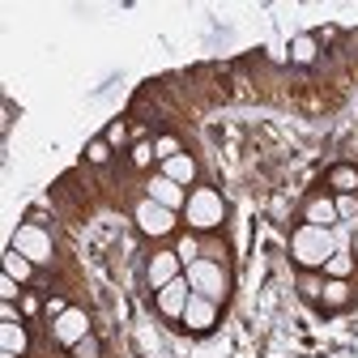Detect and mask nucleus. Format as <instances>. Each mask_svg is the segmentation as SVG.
Masks as SVG:
<instances>
[{"mask_svg": "<svg viewBox=\"0 0 358 358\" xmlns=\"http://www.w3.org/2000/svg\"><path fill=\"white\" fill-rule=\"evenodd\" d=\"M350 252H354V260H358V235H354V239H350Z\"/></svg>", "mask_w": 358, "mask_h": 358, "instance_id": "obj_30", "label": "nucleus"}, {"mask_svg": "<svg viewBox=\"0 0 358 358\" xmlns=\"http://www.w3.org/2000/svg\"><path fill=\"white\" fill-rule=\"evenodd\" d=\"M184 278H188L192 294H205V299H213V303L227 299V273H222L213 260H192V264L184 268Z\"/></svg>", "mask_w": 358, "mask_h": 358, "instance_id": "obj_3", "label": "nucleus"}, {"mask_svg": "<svg viewBox=\"0 0 358 358\" xmlns=\"http://www.w3.org/2000/svg\"><path fill=\"white\" fill-rule=\"evenodd\" d=\"M175 256H179V260H184V268H188L192 260H201V248H196V239H192V235H184V239H179V243H175Z\"/></svg>", "mask_w": 358, "mask_h": 358, "instance_id": "obj_19", "label": "nucleus"}, {"mask_svg": "<svg viewBox=\"0 0 358 358\" xmlns=\"http://www.w3.org/2000/svg\"><path fill=\"white\" fill-rule=\"evenodd\" d=\"M290 60L294 64H311V60H316V38H311V34H294L290 38Z\"/></svg>", "mask_w": 358, "mask_h": 358, "instance_id": "obj_16", "label": "nucleus"}, {"mask_svg": "<svg viewBox=\"0 0 358 358\" xmlns=\"http://www.w3.org/2000/svg\"><path fill=\"white\" fill-rule=\"evenodd\" d=\"M217 324V303L205 299V294H192L188 307H184V329L188 333H209Z\"/></svg>", "mask_w": 358, "mask_h": 358, "instance_id": "obj_9", "label": "nucleus"}, {"mask_svg": "<svg viewBox=\"0 0 358 358\" xmlns=\"http://www.w3.org/2000/svg\"><path fill=\"white\" fill-rule=\"evenodd\" d=\"M0 299H5V303H17V299H22V282H13V278L5 273V278H0Z\"/></svg>", "mask_w": 358, "mask_h": 358, "instance_id": "obj_22", "label": "nucleus"}, {"mask_svg": "<svg viewBox=\"0 0 358 358\" xmlns=\"http://www.w3.org/2000/svg\"><path fill=\"white\" fill-rule=\"evenodd\" d=\"M64 311H69V303H64V299H52V303H48V316H52V320H56V316H64Z\"/></svg>", "mask_w": 358, "mask_h": 358, "instance_id": "obj_27", "label": "nucleus"}, {"mask_svg": "<svg viewBox=\"0 0 358 358\" xmlns=\"http://www.w3.org/2000/svg\"><path fill=\"white\" fill-rule=\"evenodd\" d=\"M303 290H307V294H320L324 286H320V278H303Z\"/></svg>", "mask_w": 358, "mask_h": 358, "instance_id": "obj_29", "label": "nucleus"}, {"mask_svg": "<svg viewBox=\"0 0 358 358\" xmlns=\"http://www.w3.org/2000/svg\"><path fill=\"white\" fill-rule=\"evenodd\" d=\"M329 188L337 196H358V171L354 166H333L329 171Z\"/></svg>", "mask_w": 358, "mask_h": 358, "instance_id": "obj_13", "label": "nucleus"}, {"mask_svg": "<svg viewBox=\"0 0 358 358\" xmlns=\"http://www.w3.org/2000/svg\"><path fill=\"white\" fill-rule=\"evenodd\" d=\"M333 205H337V217L341 222H354L358 217V196H333Z\"/></svg>", "mask_w": 358, "mask_h": 358, "instance_id": "obj_20", "label": "nucleus"}, {"mask_svg": "<svg viewBox=\"0 0 358 358\" xmlns=\"http://www.w3.org/2000/svg\"><path fill=\"white\" fill-rule=\"evenodd\" d=\"M132 217H137V227H141L150 239H162V235H171V231H175V213H171V209H162V205H154L150 196L137 205V213H132Z\"/></svg>", "mask_w": 358, "mask_h": 358, "instance_id": "obj_6", "label": "nucleus"}, {"mask_svg": "<svg viewBox=\"0 0 358 358\" xmlns=\"http://www.w3.org/2000/svg\"><path fill=\"white\" fill-rule=\"evenodd\" d=\"M103 354V341L94 337V333H90V337H81L77 345H73V358H99Z\"/></svg>", "mask_w": 358, "mask_h": 358, "instance_id": "obj_18", "label": "nucleus"}, {"mask_svg": "<svg viewBox=\"0 0 358 358\" xmlns=\"http://www.w3.org/2000/svg\"><path fill=\"white\" fill-rule=\"evenodd\" d=\"M85 158L94 162V166H103V162L111 158V145H107V141H90V145H85Z\"/></svg>", "mask_w": 358, "mask_h": 358, "instance_id": "obj_21", "label": "nucleus"}, {"mask_svg": "<svg viewBox=\"0 0 358 358\" xmlns=\"http://www.w3.org/2000/svg\"><path fill=\"white\" fill-rule=\"evenodd\" d=\"M154 162V150L150 145H137V150H132V166H150Z\"/></svg>", "mask_w": 358, "mask_h": 358, "instance_id": "obj_24", "label": "nucleus"}, {"mask_svg": "<svg viewBox=\"0 0 358 358\" xmlns=\"http://www.w3.org/2000/svg\"><path fill=\"white\" fill-rule=\"evenodd\" d=\"M333 252H337V235H333V227H307V222H303V227L290 235V256H294L299 268H307V273L324 268Z\"/></svg>", "mask_w": 358, "mask_h": 358, "instance_id": "obj_1", "label": "nucleus"}, {"mask_svg": "<svg viewBox=\"0 0 358 358\" xmlns=\"http://www.w3.org/2000/svg\"><path fill=\"white\" fill-rule=\"evenodd\" d=\"M145 192H150L154 205H162V209H171V213H184V205H188V192L179 188L175 179H166V175H154Z\"/></svg>", "mask_w": 358, "mask_h": 358, "instance_id": "obj_10", "label": "nucleus"}, {"mask_svg": "<svg viewBox=\"0 0 358 358\" xmlns=\"http://www.w3.org/2000/svg\"><path fill=\"white\" fill-rule=\"evenodd\" d=\"M38 311V299H30V294H22V316H34Z\"/></svg>", "mask_w": 358, "mask_h": 358, "instance_id": "obj_28", "label": "nucleus"}, {"mask_svg": "<svg viewBox=\"0 0 358 358\" xmlns=\"http://www.w3.org/2000/svg\"><path fill=\"white\" fill-rule=\"evenodd\" d=\"M162 175H166V179H175L179 188H188L192 179H196V162H192L184 150H179L175 158H166V162H162Z\"/></svg>", "mask_w": 358, "mask_h": 358, "instance_id": "obj_12", "label": "nucleus"}, {"mask_svg": "<svg viewBox=\"0 0 358 358\" xmlns=\"http://www.w3.org/2000/svg\"><path fill=\"white\" fill-rule=\"evenodd\" d=\"M103 141H107V145H120V141H124V120H115V124L107 128V137H103Z\"/></svg>", "mask_w": 358, "mask_h": 358, "instance_id": "obj_25", "label": "nucleus"}, {"mask_svg": "<svg viewBox=\"0 0 358 358\" xmlns=\"http://www.w3.org/2000/svg\"><path fill=\"white\" fill-rule=\"evenodd\" d=\"M320 299H324L329 307H345V303H350V282H333V278H324Z\"/></svg>", "mask_w": 358, "mask_h": 358, "instance_id": "obj_17", "label": "nucleus"}, {"mask_svg": "<svg viewBox=\"0 0 358 358\" xmlns=\"http://www.w3.org/2000/svg\"><path fill=\"white\" fill-rule=\"evenodd\" d=\"M222 217H227V205L213 188H192L188 192V205H184V222L192 231H217Z\"/></svg>", "mask_w": 358, "mask_h": 358, "instance_id": "obj_2", "label": "nucleus"}, {"mask_svg": "<svg viewBox=\"0 0 358 358\" xmlns=\"http://www.w3.org/2000/svg\"><path fill=\"white\" fill-rule=\"evenodd\" d=\"M30 337L22 324H0V350H9V354H26Z\"/></svg>", "mask_w": 358, "mask_h": 358, "instance_id": "obj_15", "label": "nucleus"}, {"mask_svg": "<svg viewBox=\"0 0 358 358\" xmlns=\"http://www.w3.org/2000/svg\"><path fill=\"white\" fill-rule=\"evenodd\" d=\"M303 217H307V227H337V222H341L333 196H311L307 209H303Z\"/></svg>", "mask_w": 358, "mask_h": 358, "instance_id": "obj_11", "label": "nucleus"}, {"mask_svg": "<svg viewBox=\"0 0 358 358\" xmlns=\"http://www.w3.org/2000/svg\"><path fill=\"white\" fill-rule=\"evenodd\" d=\"M188 299H192V286H188V278H175L171 286H162L158 290V311L166 320H184V307H188Z\"/></svg>", "mask_w": 358, "mask_h": 358, "instance_id": "obj_8", "label": "nucleus"}, {"mask_svg": "<svg viewBox=\"0 0 358 358\" xmlns=\"http://www.w3.org/2000/svg\"><path fill=\"white\" fill-rule=\"evenodd\" d=\"M175 278H184V260H179L175 252H154V256L145 260V282H150L154 290L171 286Z\"/></svg>", "mask_w": 358, "mask_h": 358, "instance_id": "obj_7", "label": "nucleus"}, {"mask_svg": "<svg viewBox=\"0 0 358 358\" xmlns=\"http://www.w3.org/2000/svg\"><path fill=\"white\" fill-rule=\"evenodd\" d=\"M0 316H5V324H22V311H17V303H5V307H0Z\"/></svg>", "mask_w": 358, "mask_h": 358, "instance_id": "obj_26", "label": "nucleus"}, {"mask_svg": "<svg viewBox=\"0 0 358 358\" xmlns=\"http://www.w3.org/2000/svg\"><path fill=\"white\" fill-rule=\"evenodd\" d=\"M0 358H22V354H9V350H0Z\"/></svg>", "mask_w": 358, "mask_h": 358, "instance_id": "obj_31", "label": "nucleus"}, {"mask_svg": "<svg viewBox=\"0 0 358 358\" xmlns=\"http://www.w3.org/2000/svg\"><path fill=\"white\" fill-rule=\"evenodd\" d=\"M154 154L166 162V158H175L179 154V145H175V137H158V145H154Z\"/></svg>", "mask_w": 358, "mask_h": 358, "instance_id": "obj_23", "label": "nucleus"}, {"mask_svg": "<svg viewBox=\"0 0 358 358\" xmlns=\"http://www.w3.org/2000/svg\"><path fill=\"white\" fill-rule=\"evenodd\" d=\"M13 248H17L30 264H52V256H56L48 231H38V227H22V231L13 235Z\"/></svg>", "mask_w": 358, "mask_h": 358, "instance_id": "obj_4", "label": "nucleus"}, {"mask_svg": "<svg viewBox=\"0 0 358 358\" xmlns=\"http://www.w3.org/2000/svg\"><path fill=\"white\" fill-rule=\"evenodd\" d=\"M81 337H90V316H85L81 307H69L64 316H56V320H52V341H60V345H69V350H73Z\"/></svg>", "mask_w": 358, "mask_h": 358, "instance_id": "obj_5", "label": "nucleus"}, {"mask_svg": "<svg viewBox=\"0 0 358 358\" xmlns=\"http://www.w3.org/2000/svg\"><path fill=\"white\" fill-rule=\"evenodd\" d=\"M5 273H9L13 282H22V286H26V282L34 278V264H30L17 248H9V252H5Z\"/></svg>", "mask_w": 358, "mask_h": 358, "instance_id": "obj_14", "label": "nucleus"}]
</instances>
